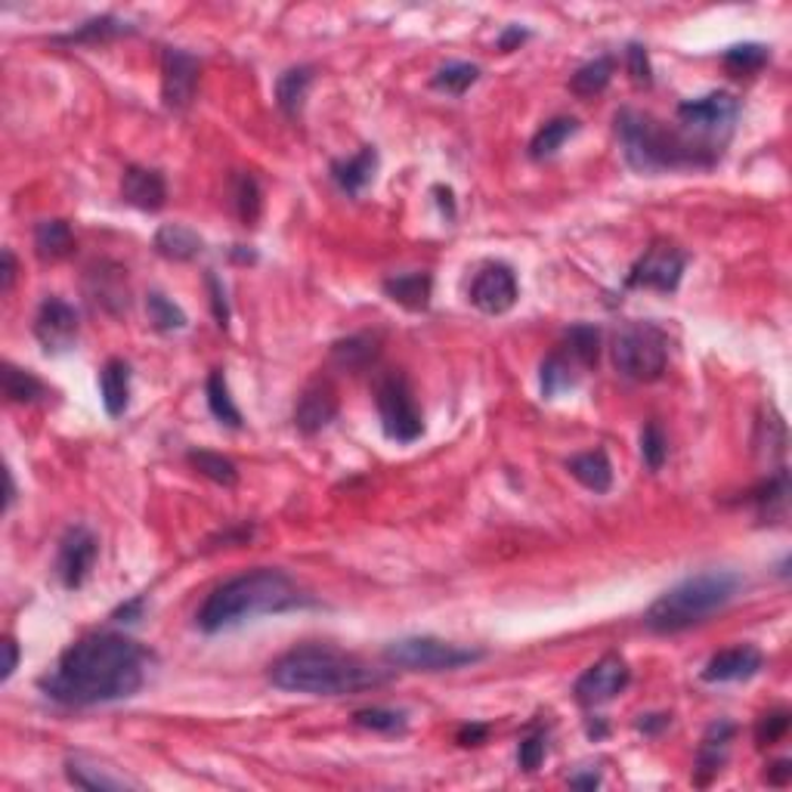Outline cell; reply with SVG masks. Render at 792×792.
Returning <instances> with one entry per match:
<instances>
[{
  "instance_id": "9",
  "label": "cell",
  "mask_w": 792,
  "mask_h": 792,
  "mask_svg": "<svg viewBox=\"0 0 792 792\" xmlns=\"http://www.w3.org/2000/svg\"><path fill=\"white\" fill-rule=\"evenodd\" d=\"M375 403L381 415L387 440L393 443H415L425 433V418L422 408L415 403V393L408 387V378L403 372H387L385 378L375 387Z\"/></svg>"
},
{
  "instance_id": "42",
  "label": "cell",
  "mask_w": 792,
  "mask_h": 792,
  "mask_svg": "<svg viewBox=\"0 0 792 792\" xmlns=\"http://www.w3.org/2000/svg\"><path fill=\"white\" fill-rule=\"evenodd\" d=\"M353 721H356L360 728H366V731H378V733H403L408 725L406 712L385 709V706L360 709L353 715Z\"/></svg>"
},
{
  "instance_id": "47",
  "label": "cell",
  "mask_w": 792,
  "mask_h": 792,
  "mask_svg": "<svg viewBox=\"0 0 792 792\" xmlns=\"http://www.w3.org/2000/svg\"><path fill=\"white\" fill-rule=\"evenodd\" d=\"M545 737L542 733H532L527 737L524 743H520V750H517V762H520V768L524 771H536L539 765H542V758H545Z\"/></svg>"
},
{
  "instance_id": "53",
  "label": "cell",
  "mask_w": 792,
  "mask_h": 792,
  "mask_svg": "<svg viewBox=\"0 0 792 792\" xmlns=\"http://www.w3.org/2000/svg\"><path fill=\"white\" fill-rule=\"evenodd\" d=\"M3 651H7V663H3L0 678H3V681H10V678H13V671H16V666H20V644H16L13 638H7V641H3Z\"/></svg>"
},
{
  "instance_id": "10",
  "label": "cell",
  "mask_w": 792,
  "mask_h": 792,
  "mask_svg": "<svg viewBox=\"0 0 792 792\" xmlns=\"http://www.w3.org/2000/svg\"><path fill=\"white\" fill-rule=\"evenodd\" d=\"M684 266H688V257L678 244L671 242H653L638 261L629 269L626 276V285L629 288H651V291H663V294H671L678 285H681V276H684Z\"/></svg>"
},
{
  "instance_id": "39",
  "label": "cell",
  "mask_w": 792,
  "mask_h": 792,
  "mask_svg": "<svg viewBox=\"0 0 792 792\" xmlns=\"http://www.w3.org/2000/svg\"><path fill=\"white\" fill-rule=\"evenodd\" d=\"M134 28L127 22L115 20V16H97V20H87L72 35L60 38L62 43H102L112 41V38H122V35H130Z\"/></svg>"
},
{
  "instance_id": "35",
  "label": "cell",
  "mask_w": 792,
  "mask_h": 792,
  "mask_svg": "<svg viewBox=\"0 0 792 792\" xmlns=\"http://www.w3.org/2000/svg\"><path fill=\"white\" fill-rule=\"evenodd\" d=\"M721 62H725V68H728L731 75H755V72H762V68L771 62V47L755 41L733 43V47L725 50Z\"/></svg>"
},
{
  "instance_id": "52",
  "label": "cell",
  "mask_w": 792,
  "mask_h": 792,
  "mask_svg": "<svg viewBox=\"0 0 792 792\" xmlns=\"http://www.w3.org/2000/svg\"><path fill=\"white\" fill-rule=\"evenodd\" d=\"M142 607H146V598H134V601H127L124 607L115 609L112 619H115V623H137L142 616Z\"/></svg>"
},
{
  "instance_id": "6",
  "label": "cell",
  "mask_w": 792,
  "mask_h": 792,
  "mask_svg": "<svg viewBox=\"0 0 792 792\" xmlns=\"http://www.w3.org/2000/svg\"><path fill=\"white\" fill-rule=\"evenodd\" d=\"M613 363L623 378L651 385L663 378L669 363V338L653 323H629L613 338Z\"/></svg>"
},
{
  "instance_id": "24",
  "label": "cell",
  "mask_w": 792,
  "mask_h": 792,
  "mask_svg": "<svg viewBox=\"0 0 792 792\" xmlns=\"http://www.w3.org/2000/svg\"><path fill=\"white\" fill-rule=\"evenodd\" d=\"M155 251L162 254L164 261H177V264H186V261H196L202 254V236L196 229H189L184 224H164L159 226L155 232Z\"/></svg>"
},
{
  "instance_id": "5",
  "label": "cell",
  "mask_w": 792,
  "mask_h": 792,
  "mask_svg": "<svg viewBox=\"0 0 792 792\" xmlns=\"http://www.w3.org/2000/svg\"><path fill=\"white\" fill-rule=\"evenodd\" d=\"M743 586L740 573L733 569H706L688 576L675 589L659 594L644 613V626L653 634H678L688 631L700 623H706L712 613L725 609L737 598Z\"/></svg>"
},
{
  "instance_id": "36",
  "label": "cell",
  "mask_w": 792,
  "mask_h": 792,
  "mask_svg": "<svg viewBox=\"0 0 792 792\" xmlns=\"http://www.w3.org/2000/svg\"><path fill=\"white\" fill-rule=\"evenodd\" d=\"M0 375H3V397L10 403H38L43 393H47V387L32 372L13 366V363H3Z\"/></svg>"
},
{
  "instance_id": "15",
  "label": "cell",
  "mask_w": 792,
  "mask_h": 792,
  "mask_svg": "<svg viewBox=\"0 0 792 792\" xmlns=\"http://www.w3.org/2000/svg\"><path fill=\"white\" fill-rule=\"evenodd\" d=\"M78 313L62 298H47L35 316V338L47 353H65L78 341Z\"/></svg>"
},
{
  "instance_id": "8",
  "label": "cell",
  "mask_w": 792,
  "mask_h": 792,
  "mask_svg": "<svg viewBox=\"0 0 792 792\" xmlns=\"http://www.w3.org/2000/svg\"><path fill=\"white\" fill-rule=\"evenodd\" d=\"M737 115H740V102L725 90H715L706 97H696V100H684L678 105L681 130L696 142L709 146L718 155H721L725 142L731 140Z\"/></svg>"
},
{
  "instance_id": "54",
  "label": "cell",
  "mask_w": 792,
  "mask_h": 792,
  "mask_svg": "<svg viewBox=\"0 0 792 792\" xmlns=\"http://www.w3.org/2000/svg\"><path fill=\"white\" fill-rule=\"evenodd\" d=\"M790 777H792L790 758H780V762H774L771 768H768V783H774V787H787Z\"/></svg>"
},
{
  "instance_id": "1",
  "label": "cell",
  "mask_w": 792,
  "mask_h": 792,
  "mask_svg": "<svg viewBox=\"0 0 792 792\" xmlns=\"http://www.w3.org/2000/svg\"><path fill=\"white\" fill-rule=\"evenodd\" d=\"M149 651L115 631H93L62 653L43 675L41 691L62 706H100L127 700L146 684Z\"/></svg>"
},
{
  "instance_id": "56",
  "label": "cell",
  "mask_w": 792,
  "mask_h": 792,
  "mask_svg": "<svg viewBox=\"0 0 792 792\" xmlns=\"http://www.w3.org/2000/svg\"><path fill=\"white\" fill-rule=\"evenodd\" d=\"M569 787H573V790H598V787H601V777L594 771L573 774V777H569Z\"/></svg>"
},
{
  "instance_id": "30",
  "label": "cell",
  "mask_w": 792,
  "mask_h": 792,
  "mask_svg": "<svg viewBox=\"0 0 792 792\" xmlns=\"http://www.w3.org/2000/svg\"><path fill=\"white\" fill-rule=\"evenodd\" d=\"M787 499H790V474L787 467H777L771 477L758 489H752L750 502L758 508L762 520H777L787 514Z\"/></svg>"
},
{
  "instance_id": "40",
  "label": "cell",
  "mask_w": 792,
  "mask_h": 792,
  "mask_svg": "<svg viewBox=\"0 0 792 792\" xmlns=\"http://www.w3.org/2000/svg\"><path fill=\"white\" fill-rule=\"evenodd\" d=\"M477 81H480V68H477L474 62H449V65H443V68L430 78V84H433L437 90L452 93V97L467 93Z\"/></svg>"
},
{
  "instance_id": "19",
  "label": "cell",
  "mask_w": 792,
  "mask_h": 792,
  "mask_svg": "<svg viewBox=\"0 0 792 792\" xmlns=\"http://www.w3.org/2000/svg\"><path fill=\"white\" fill-rule=\"evenodd\" d=\"M122 199L140 211H162L167 202V184L159 171L130 164L122 177Z\"/></svg>"
},
{
  "instance_id": "11",
  "label": "cell",
  "mask_w": 792,
  "mask_h": 792,
  "mask_svg": "<svg viewBox=\"0 0 792 792\" xmlns=\"http://www.w3.org/2000/svg\"><path fill=\"white\" fill-rule=\"evenodd\" d=\"M202 78V62L180 47H164L162 53V102L171 112H184L196 100Z\"/></svg>"
},
{
  "instance_id": "41",
  "label": "cell",
  "mask_w": 792,
  "mask_h": 792,
  "mask_svg": "<svg viewBox=\"0 0 792 792\" xmlns=\"http://www.w3.org/2000/svg\"><path fill=\"white\" fill-rule=\"evenodd\" d=\"M146 313H149V323L159 331H180L186 328V313L174 301H167L162 291H152L146 298Z\"/></svg>"
},
{
  "instance_id": "21",
  "label": "cell",
  "mask_w": 792,
  "mask_h": 792,
  "mask_svg": "<svg viewBox=\"0 0 792 792\" xmlns=\"http://www.w3.org/2000/svg\"><path fill=\"white\" fill-rule=\"evenodd\" d=\"M87 288H90V298L109 310V313H122L130 304V291H127V269L115 264H100L90 269L87 276Z\"/></svg>"
},
{
  "instance_id": "27",
  "label": "cell",
  "mask_w": 792,
  "mask_h": 792,
  "mask_svg": "<svg viewBox=\"0 0 792 792\" xmlns=\"http://www.w3.org/2000/svg\"><path fill=\"white\" fill-rule=\"evenodd\" d=\"M100 397L109 418H122L130 403V366L124 360H109L100 372Z\"/></svg>"
},
{
  "instance_id": "13",
  "label": "cell",
  "mask_w": 792,
  "mask_h": 792,
  "mask_svg": "<svg viewBox=\"0 0 792 792\" xmlns=\"http://www.w3.org/2000/svg\"><path fill=\"white\" fill-rule=\"evenodd\" d=\"M100 554V539L87 527H72L60 542V557H56V573H60L62 586L68 591L81 589L90 576V569L97 564Z\"/></svg>"
},
{
  "instance_id": "34",
  "label": "cell",
  "mask_w": 792,
  "mask_h": 792,
  "mask_svg": "<svg viewBox=\"0 0 792 792\" xmlns=\"http://www.w3.org/2000/svg\"><path fill=\"white\" fill-rule=\"evenodd\" d=\"M204 397H208V408H211V415L226 427H242V412L239 406L232 403V397H229V385H226V375L221 368H214L211 375H208V385H204Z\"/></svg>"
},
{
  "instance_id": "31",
  "label": "cell",
  "mask_w": 792,
  "mask_h": 792,
  "mask_svg": "<svg viewBox=\"0 0 792 792\" xmlns=\"http://www.w3.org/2000/svg\"><path fill=\"white\" fill-rule=\"evenodd\" d=\"M35 251L41 261H62L75 251V232L65 221H41L35 226Z\"/></svg>"
},
{
  "instance_id": "51",
  "label": "cell",
  "mask_w": 792,
  "mask_h": 792,
  "mask_svg": "<svg viewBox=\"0 0 792 792\" xmlns=\"http://www.w3.org/2000/svg\"><path fill=\"white\" fill-rule=\"evenodd\" d=\"M669 725L671 715H663V712H659V715H641V718H638V731L648 733V737H656L659 731H666Z\"/></svg>"
},
{
  "instance_id": "32",
  "label": "cell",
  "mask_w": 792,
  "mask_h": 792,
  "mask_svg": "<svg viewBox=\"0 0 792 792\" xmlns=\"http://www.w3.org/2000/svg\"><path fill=\"white\" fill-rule=\"evenodd\" d=\"M576 130H579V122H576V118H567V115L551 118V122L542 124V127H539V134L529 140V159L545 162V159H551V155H557V149H561V146H564V142H567Z\"/></svg>"
},
{
  "instance_id": "57",
  "label": "cell",
  "mask_w": 792,
  "mask_h": 792,
  "mask_svg": "<svg viewBox=\"0 0 792 792\" xmlns=\"http://www.w3.org/2000/svg\"><path fill=\"white\" fill-rule=\"evenodd\" d=\"M3 480H7V499H3V508H13V499H16V483H13V474L3 470Z\"/></svg>"
},
{
  "instance_id": "48",
  "label": "cell",
  "mask_w": 792,
  "mask_h": 792,
  "mask_svg": "<svg viewBox=\"0 0 792 792\" xmlns=\"http://www.w3.org/2000/svg\"><path fill=\"white\" fill-rule=\"evenodd\" d=\"M204 282H208V291H211V310H214V319H217V326L226 328L229 326V304H226L224 282H221L214 273H204Z\"/></svg>"
},
{
  "instance_id": "49",
  "label": "cell",
  "mask_w": 792,
  "mask_h": 792,
  "mask_svg": "<svg viewBox=\"0 0 792 792\" xmlns=\"http://www.w3.org/2000/svg\"><path fill=\"white\" fill-rule=\"evenodd\" d=\"M0 261H3V266H0V291L10 294V291H13V282H16V257H13L10 248H3Z\"/></svg>"
},
{
  "instance_id": "3",
  "label": "cell",
  "mask_w": 792,
  "mask_h": 792,
  "mask_svg": "<svg viewBox=\"0 0 792 792\" xmlns=\"http://www.w3.org/2000/svg\"><path fill=\"white\" fill-rule=\"evenodd\" d=\"M273 688L288 693H310V696H347V693L368 691L390 681V671L375 669L350 653L319 644H304L282 653L269 666Z\"/></svg>"
},
{
  "instance_id": "17",
  "label": "cell",
  "mask_w": 792,
  "mask_h": 792,
  "mask_svg": "<svg viewBox=\"0 0 792 792\" xmlns=\"http://www.w3.org/2000/svg\"><path fill=\"white\" fill-rule=\"evenodd\" d=\"M765 669V653L752 644H737L728 651H718L703 669V681L709 684H728V681H746L752 675Z\"/></svg>"
},
{
  "instance_id": "26",
  "label": "cell",
  "mask_w": 792,
  "mask_h": 792,
  "mask_svg": "<svg viewBox=\"0 0 792 792\" xmlns=\"http://www.w3.org/2000/svg\"><path fill=\"white\" fill-rule=\"evenodd\" d=\"M567 470L582 483L591 489L594 495H604L613 487V465H609L607 452L604 449H591V452H579L567 462Z\"/></svg>"
},
{
  "instance_id": "29",
  "label": "cell",
  "mask_w": 792,
  "mask_h": 792,
  "mask_svg": "<svg viewBox=\"0 0 792 792\" xmlns=\"http://www.w3.org/2000/svg\"><path fill=\"white\" fill-rule=\"evenodd\" d=\"M576 368H582L573 356H569L567 350H554L551 356L542 360V368H539V381H542V397L545 400H554V397H561L564 390H573V387L579 385V372Z\"/></svg>"
},
{
  "instance_id": "2",
  "label": "cell",
  "mask_w": 792,
  "mask_h": 792,
  "mask_svg": "<svg viewBox=\"0 0 792 792\" xmlns=\"http://www.w3.org/2000/svg\"><path fill=\"white\" fill-rule=\"evenodd\" d=\"M310 604L313 601L298 589V582L288 573L257 567L226 579L224 586L211 591L196 613V626L204 634H217V631L232 629L254 616L285 613V609L310 607Z\"/></svg>"
},
{
  "instance_id": "16",
  "label": "cell",
  "mask_w": 792,
  "mask_h": 792,
  "mask_svg": "<svg viewBox=\"0 0 792 792\" xmlns=\"http://www.w3.org/2000/svg\"><path fill=\"white\" fill-rule=\"evenodd\" d=\"M335 415H338V390H335V385L326 381V378L310 381L301 390L298 403H294V427L301 433H306V437H313L323 427L331 425Z\"/></svg>"
},
{
  "instance_id": "12",
  "label": "cell",
  "mask_w": 792,
  "mask_h": 792,
  "mask_svg": "<svg viewBox=\"0 0 792 792\" xmlns=\"http://www.w3.org/2000/svg\"><path fill=\"white\" fill-rule=\"evenodd\" d=\"M629 678H631L629 663H626L619 653H607V656H601L594 666L586 669V675L576 681L573 693H576V700H579L582 706L594 709V706H604V703H609L616 693L626 691Z\"/></svg>"
},
{
  "instance_id": "46",
  "label": "cell",
  "mask_w": 792,
  "mask_h": 792,
  "mask_svg": "<svg viewBox=\"0 0 792 792\" xmlns=\"http://www.w3.org/2000/svg\"><path fill=\"white\" fill-rule=\"evenodd\" d=\"M626 62H629L631 81L638 84V87H651L653 68H651V56H648V47H641V43H629V50H626Z\"/></svg>"
},
{
  "instance_id": "37",
  "label": "cell",
  "mask_w": 792,
  "mask_h": 792,
  "mask_svg": "<svg viewBox=\"0 0 792 792\" xmlns=\"http://www.w3.org/2000/svg\"><path fill=\"white\" fill-rule=\"evenodd\" d=\"M564 350L582 368L598 366V356H601V331L589 326V323H579V326L567 328V344H564Z\"/></svg>"
},
{
  "instance_id": "55",
  "label": "cell",
  "mask_w": 792,
  "mask_h": 792,
  "mask_svg": "<svg viewBox=\"0 0 792 792\" xmlns=\"http://www.w3.org/2000/svg\"><path fill=\"white\" fill-rule=\"evenodd\" d=\"M487 725H465L462 731H458V743L462 746H480L483 740H487Z\"/></svg>"
},
{
  "instance_id": "43",
  "label": "cell",
  "mask_w": 792,
  "mask_h": 792,
  "mask_svg": "<svg viewBox=\"0 0 792 792\" xmlns=\"http://www.w3.org/2000/svg\"><path fill=\"white\" fill-rule=\"evenodd\" d=\"M232 196H236V211H239L242 224L244 226L257 224L261 208H264V199H261V186H257V180H254L251 174H239V177H236V189H232Z\"/></svg>"
},
{
  "instance_id": "45",
  "label": "cell",
  "mask_w": 792,
  "mask_h": 792,
  "mask_svg": "<svg viewBox=\"0 0 792 792\" xmlns=\"http://www.w3.org/2000/svg\"><path fill=\"white\" fill-rule=\"evenodd\" d=\"M787 731H790V712L787 709L768 712V715H762L758 725H755V743H758V746H774L777 740L787 737Z\"/></svg>"
},
{
  "instance_id": "20",
  "label": "cell",
  "mask_w": 792,
  "mask_h": 792,
  "mask_svg": "<svg viewBox=\"0 0 792 792\" xmlns=\"http://www.w3.org/2000/svg\"><path fill=\"white\" fill-rule=\"evenodd\" d=\"M65 777L72 787L90 792H122V790H137L134 780H127L124 774H115L112 768H105L100 762L87 758V755H72L65 762Z\"/></svg>"
},
{
  "instance_id": "14",
  "label": "cell",
  "mask_w": 792,
  "mask_h": 792,
  "mask_svg": "<svg viewBox=\"0 0 792 792\" xmlns=\"http://www.w3.org/2000/svg\"><path fill=\"white\" fill-rule=\"evenodd\" d=\"M517 276L508 264H487L470 285V304L487 316H502L517 304Z\"/></svg>"
},
{
  "instance_id": "33",
  "label": "cell",
  "mask_w": 792,
  "mask_h": 792,
  "mask_svg": "<svg viewBox=\"0 0 792 792\" xmlns=\"http://www.w3.org/2000/svg\"><path fill=\"white\" fill-rule=\"evenodd\" d=\"M613 68H616L613 56H598V60L586 62V65L576 68V75L569 78V90H573L576 97H582V100L598 97V93H604L607 84L613 81Z\"/></svg>"
},
{
  "instance_id": "38",
  "label": "cell",
  "mask_w": 792,
  "mask_h": 792,
  "mask_svg": "<svg viewBox=\"0 0 792 792\" xmlns=\"http://www.w3.org/2000/svg\"><path fill=\"white\" fill-rule=\"evenodd\" d=\"M189 465L196 467L202 477L214 480L217 487H236V483H239V467L232 465L229 458H224V455H217V452L192 449V452H189Z\"/></svg>"
},
{
  "instance_id": "28",
  "label": "cell",
  "mask_w": 792,
  "mask_h": 792,
  "mask_svg": "<svg viewBox=\"0 0 792 792\" xmlns=\"http://www.w3.org/2000/svg\"><path fill=\"white\" fill-rule=\"evenodd\" d=\"M310 87H313V68L310 65H291L276 78V102L288 118H298L304 112Z\"/></svg>"
},
{
  "instance_id": "7",
  "label": "cell",
  "mask_w": 792,
  "mask_h": 792,
  "mask_svg": "<svg viewBox=\"0 0 792 792\" xmlns=\"http://www.w3.org/2000/svg\"><path fill=\"white\" fill-rule=\"evenodd\" d=\"M483 656H487L483 651L440 641V638H430V634L400 638V641H390L385 648L387 666L408 671H455L465 669L470 663H480Z\"/></svg>"
},
{
  "instance_id": "25",
  "label": "cell",
  "mask_w": 792,
  "mask_h": 792,
  "mask_svg": "<svg viewBox=\"0 0 792 792\" xmlns=\"http://www.w3.org/2000/svg\"><path fill=\"white\" fill-rule=\"evenodd\" d=\"M381 353V338L378 335H350V338H341L331 344V363L344 372H363L368 368Z\"/></svg>"
},
{
  "instance_id": "4",
  "label": "cell",
  "mask_w": 792,
  "mask_h": 792,
  "mask_svg": "<svg viewBox=\"0 0 792 792\" xmlns=\"http://www.w3.org/2000/svg\"><path fill=\"white\" fill-rule=\"evenodd\" d=\"M616 134L623 142L626 162L638 174L712 167L721 159L709 146L688 137L681 127H669L651 112H638V109H623L616 115Z\"/></svg>"
},
{
  "instance_id": "22",
  "label": "cell",
  "mask_w": 792,
  "mask_h": 792,
  "mask_svg": "<svg viewBox=\"0 0 792 792\" xmlns=\"http://www.w3.org/2000/svg\"><path fill=\"white\" fill-rule=\"evenodd\" d=\"M381 288L393 304L406 306L412 313H425L430 306V294H433V279L425 269H415V273H403V276H390Z\"/></svg>"
},
{
  "instance_id": "18",
  "label": "cell",
  "mask_w": 792,
  "mask_h": 792,
  "mask_svg": "<svg viewBox=\"0 0 792 792\" xmlns=\"http://www.w3.org/2000/svg\"><path fill=\"white\" fill-rule=\"evenodd\" d=\"M737 737L733 721H712L706 733H703V743L696 750V783H709L715 774H721V768L728 765V755H731V743Z\"/></svg>"
},
{
  "instance_id": "44",
  "label": "cell",
  "mask_w": 792,
  "mask_h": 792,
  "mask_svg": "<svg viewBox=\"0 0 792 792\" xmlns=\"http://www.w3.org/2000/svg\"><path fill=\"white\" fill-rule=\"evenodd\" d=\"M641 458H644V465L651 467V470H659V467L666 465V458H669L666 433H663V427L656 425V422H648L644 430H641Z\"/></svg>"
},
{
  "instance_id": "23",
  "label": "cell",
  "mask_w": 792,
  "mask_h": 792,
  "mask_svg": "<svg viewBox=\"0 0 792 792\" xmlns=\"http://www.w3.org/2000/svg\"><path fill=\"white\" fill-rule=\"evenodd\" d=\"M375 171H378L375 146H363V152H356L353 159L331 164V177H335V184L341 186V192H347V196H360L375 180Z\"/></svg>"
},
{
  "instance_id": "50",
  "label": "cell",
  "mask_w": 792,
  "mask_h": 792,
  "mask_svg": "<svg viewBox=\"0 0 792 792\" xmlns=\"http://www.w3.org/2000/svg\"><path fill=\"white\" fill-rule=\"evenodd\" d=\"M524 41H529L527 28H520V25H508V28L499 35V50H502V53H511V50H517V47H520Z\"/></svg>"
}]
</instances>
